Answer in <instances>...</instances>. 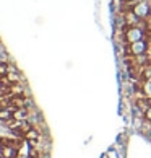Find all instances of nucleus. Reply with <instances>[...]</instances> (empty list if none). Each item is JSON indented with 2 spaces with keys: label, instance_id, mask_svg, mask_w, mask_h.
Masks as SVG:
<instances>
[{
  "label": "nucleus",
  "instance_id": "14",
  "mask_svg": "<svg viewBox=\"0 0 151 158\" xmlns=\"http://www.w3.org/2000/svg\"><path fill=\"white\" fill-rule=\"evenodd\" d=\"M0 156H3V150H2V147H0Z\"/></svg>",
  "mask_w": 151,
  "mask_h": 158
},
{
  "label": "nucleus",
  "instance_id": "12",
  "mask_svg": "<svg viewBox=\"0 0 151 158\" xmlns=\"http://www.w3.org/2000/svg\"><path fill=\"white\" fill-rule=\"evenodd\" d=\"M145 75H146V78H148V80H151V69H149V70L146 69V72H145Z\"/></svg>",
  "mask_w": 151,
  "mask_h": 158
},
{
  "label": "nucleus",
  "instance_id": "16",
  "mask_svg": "<svg viewBox=\"0 0 151 158\" xmlns=\"http://www.w3.org/2000/svg\"><path fill=\"white\" fill-rule=\"evenodd\" d=\"M0 158H5V156H0Z\"/></svg>",
  "mask_w": 151,
  "mask_h": 158
},
{
  "label": "nucleus",
  "instance_id": "2",
  "mask_svg": "<svg viewBox=\"0 0 151 158\" xmlns=\"http://www.w3.org/2000/svg\"><path fill=\"white\" fill-rule=\"evenodd\" d=\"M129 51H130V54H133V56H143V54H146V51H148V43L143 41V39L135 41V43L130 44Z\"/></svg>",
  "mask_w": 151,
  "mask_h": 158
},
{
  "label": "nucleus",
  "instance_id": "8",
  "mask_svg": "<svg viewBox=\"0 0 151 158\" xmlns=\"http://www.w3.org/2000/svg\"><path fill=\"white\" fill-rule=\"evenodd\" d=\"M143 95L146 98H151V80H146L143 83Z\"/></svg>",
  "mask_w": 151,
  "mask_h": 158
},
{
  "label": "nucleus",
  "instance_id": "7",
  "mask_svg": "<svg viewBox=\"0 0 151 158\" xmlns=\"http://www.w3.org/2000/svg\"><path fill=\"white\" fill-rule=\"evenodd\" d=\"M13 118L16 119V121H26V118H28V111L25 109V108H18L13 113Z\"/></svg>",
  "mask_w": 151,
  "mask_h": 158
},
{
  "label": "nucleus",
  "instance_id": "15",
  "mask_svg": "<svg viewBox=\"0 0 151 158\" xmlns=\"http://www.w3.org/2000/svg\"><path fill=\"white\" fill-rule=\"evenodd\" d=\"M124 2H129L130 3V2H135V0H124Z\"/></svg>",
  "mask_w": 151,
  "mask_h": 158
},
{
  "label": "nucleus",
  "instance_id": "4",
  "mask_svg": "<svg viewBox=\"0 0 151 158\" xmlns=\"http://www.w3.org/2000/svg\"><path fill=\"white\" fill-rule=\"evenodd\" d=\"M28 142V145L30 147H36V143H38V140H39V132L36 131V129H30L26 134H25V137H23Z\"/></svg>",
  "mask_w": 151,
  "mask_h": 158
},
{
  "label": "nucleus",
  "instance_id": "10",
  "mask_svg": "<svg viewBox=\"0 0 151 158\" xmlns=\"http://www.w3.org/2000/svg\"><path fill=\"white\" fill-rule=\"evenodd\" d=\"M7 80L10 81V83H16V81H18V75H16V73H8L7 75Z\"/></svg>",
  "mask_w": 151,
  "mask_h": 158
},
{
  "label": "nucleus",
  "instance_id": "5",
  "mask_svg": "<svg viewBox=\"0 0 151 158\" xmlns=\"http://www.w3.org/2000/svg\"><path fill=\"white\" fill-rule=\"evenodd\" d=\"M2 150H3V156L5 158H16L18 156V150H16V147H13V145H10V143L3 145Z\"/></svg>",
  "mask_w": 151,
  "mask_h": 158
},
{
  "label": "nucleus",
  "instance_id": "11",
  "mask_svg": "<svg viewBox=\"0 0 151 158\" xmlns=\"http://www.w3.org/2000/svg\"><path fill=\"white\" fill-rule=\"evenodd\" d=\"M145 119L151 122V104H149V108H148L146 111H145Z\"/></svg>",
  "mask_w": 151,
  "mask_h": 158
},
{
  "label": "nucleus",
  "instance_id": "9",
  "mask_svg": "<svg viewBox=\"0 0 151 158\" xmlns=\"http://www.w3.org/2000/svg\"><path fill=\"white\" fill-rule=\"evenodd\" d=\"M8 73H10V67H8V64L0 62V77H7Z\"/></svg>",
  "mask_w": 151,
  "mask_h": 158
},
{
  "label": "nucleus",
  "instance_id": "1",
  "mask_svg": "<svg viewBox=\"0 0 151 158\" xmlns=\"http://www.w3.org/2000/svg\"><path fill=\"white\" fill-rule=\"evenodd\" d=\"M143 39V31L140 30L138 26H129L127 28V31H125V41L129 44L132 43H135V41H140Z\"/></svg>",
  "mask_w": 151,
  "mask_h": 158
},
{
  "label": "nucleus",
  "instance_id": "6",
  "mask_svg": "<svg viewBox=\"0 0 151 158\" xmlns=\"http://www.w3.org/2000/svg\"><path fill=\"white\" fill-rule=\"evenodd\" d=\"M10 119H13V113L5 106V108H0V121L3 122H8Z\"/></svg>",
  "mask_w": 151,
  "mask_h": 158
},
{
  "label": "nucleus",
  "instance_id": "13",
  "mask_svg": "<svg viewBox=\"0 0 151 158\" xmlns=\"http://www.w3.org/2000/svg\"><path fill=\"white\" fill-rule=\"evenodd\" d=\"M3 90V83H2V80H0V91Z\"/></svg>",
  "mask_w": 151,
  "mask_h": 158
},
{
  "label": "nucleus",
  "instance_id": "3",
  "mask_svg": "<svg viewBox=\"0 0 151 158\" xmlns=\"http://www.w3.org/2000/svg\"><path fill=\"white\" fill-rule=\"evenodd\" d=\"M133 13H135L138 18H145V16L149 15V3L148 2H140L138 5L133 7Z\"/></svg>",
  "mask_w": 151,
  "mask_h": 158
}]
</instances>
